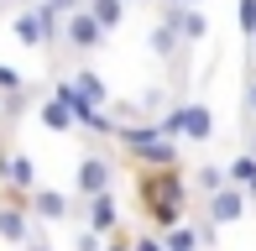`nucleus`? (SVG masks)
Wrapping results in <instances>:
<instances>
[{"label": "nucleus", "instance_id": "nucleus-1", "mask_svg": "<svg viewBox=\"0 0 256 251\" xmlns=\"http://www.w3.org/2000/svg\"><path fill=\"white\" fill-rule=\"evenodd\" d=\"M183 199H188V188H183V173L178 168H152V173H142V210L146 220H152V230H172V225H183Z\"/></svg>", "mask_w": 256, "mask_h": 251}, {"label": "nucleus", "instance_id": "nucleus-2", "mask_svg": "<svg viewBox=\"0 0 256 251\" xmlns=\"http://www.w3.org/2000/svg\"><path fill=\"white\" fill-rule=\"evenodd\" d=\"M115 142H120L136 162H146V168H178V142H172V136H162L157 120H152V126H120V131H115Z\"/></svg>", "mask_w": 256, "mask_h": 251}, {"label": "nucleus", "instance_id": "nucleus-3", "mask_svg": "<svg viewBox=\"0 0 256 251\" xmlns=\"http://www.w3.org/2000/svg\"><path fill=\"white\" fill-rule=\"evenodd\" d=\"M157 126H162V136H172V142H209V136H214L209 105H172Z\"/></svg>", "mask_w": 256, "mask_h": 251}, {"label": "nucleus", "instance_id": "nucleus-4", "mask_svg": "<svg viewBox=\"0 0 256 251\" xmlns=\"http://www.w3.org/2000/svg\"><path fill=\"white\" fill-rule=\"evenodd\" d=\"M32 188H6V204H0V241L26 246L32 241V210H26Z\"/></svg>", "mask_w": 256, "mask_h": 251}, {"label": "nucleus", "instance_id": "nucleus-5", "mask_svg": "<svg viewBox=\"0 0 256 251\" xmlns=\"http://www.w3.org/2000/svg\"><path fill=\"white\" fill-rule=\"evenodd\" d=\"M104 37H110V32L89 16V6H78L74 16H63V42L74 52H94V48H104Z\"/></svg>", "mask_w": 256, "mask_h": 251}, {"label": "nucleus", "instance_id": "nucleus-6", "mask_svg": "<svg viewBox=\"0 0 256 251\" xmlns=\"http://www.w3.org/2000/svg\"><path fill=\"white\" fill-rule=\"evenodd\" d=\"M104 188H115V162L100 157V152H89L84 162H78V173H74V194L78 199H94V194H104Z\"/></svg>", "mask_w": 256, "mask_h": 251}, {"label": "nucleus", "instance_id": "nucleus-7", "mask_svg": "<svg viewBox=\"0 0 256 251\" xmlns=\"http://www.w3.org/2000/svg\"><path fill=\"white\" fill-rule=\"evenodd\" d=\"M78 214H84V225H89V230H100V236H115V230H120V204H115L110 188L94 194V199H84V210H78Z\"/></svg>", "mask_w": 256, "mask_h": 251}, {"label": "nucleus", "instance_id": "nucleus-8", "mask_svg": "<svg viewBox=\"0 0 256 251\" xmlns=\"http://www.w3.org/2000/svg\"><path fill=\"white\" fill-rule=\"evenodd\" d=\"M26 210H32V220H68V214H78L63 188H32L26 194Z\"/></svg>", "mask_w": 256, "mask_h": 251}, {"label": "nucleus", "instance_id": "nucleus-9", "mask_svg": "<svg viewBox=\"0 0 256 251\" xmlns=\"http://www.w3.org/2000/svg\"><path fill=\"white\" fill-rule=\"evenodd\" d=\"M209 225H236L240 214H246V188H236V184H225L220 194H209Z\"/></svg>", "mask_w": 256, "mask_h": 251}, {"label": "nucleus", "instance_id": "nucleus-10", "mask_svg": "<svg viewBox=\"0 0 256 251\" xmlns=\"http://www.w3.org/2000/svg\"><path fill=\"white\" fill-rule=\"evenodd\" d=\"M0 184L6 188H37V162H32L26 152H16V146H6V157H0Z\"/></svg>", "mask_w": 256, "mask_h": 251}, {"label": "nucleus", "instance_id": "nucleus-11", "mask_svg": "<svg viewBox=\"0 0 256 251\" xmlns=\"http://www.w3.org/2000/svg\"><path fill=\"white\" fill-rule=\"evenodd\" d=\"M162 16L178 26V37H183V42H204V37H209V16H204L199 6H168Z\"/></svg>", "mask_w": 256, "mask_h": 251}, {"label": "nucleus", "instance_id": "nucleus-12", "mask_svg": "<svg viewBox=\"0 0 256 251\" xmlns=\"http://www.w3.org/2000/svg\"><path fill=\"white\" fill-rule=\"evenodd\" d=\"M68 84H74V94H78V100H89V105H100V110L110 105V89H104V78L94 74V68H78Z\"/></svg>", "mask_w": 256, "mask_h": 251}, {"label": "nucleus", "instance_id": "nucleus-13", "mask_svg": "<svg viewBox=\"0 0 256 251\" xmlns=\"http://www.w3.org/2000/svg\"><path fill=\"white\" fill-rule=\"evenodd\" d=\"M37 116H42V126H48V131H58V136L78 126V120H74V110H68L58 94H48V100H42V110H37Z\"/></svg>", "mask_w": 256, "mask_h": 251}, {"label": "nucleus", "instance_id": "nucleus-14", "mask_svg": "<svg viewBox=\"0 0 256 251\" xmlns=\"http://www.w3.org/2000/svg\"><path fill=\"white\" fill-rule=\"evenodd\" d=\"M84 6H89V16H94L104 32H120V21H126V6H131V0H84Z\"/></svg>", "mask_w": 256, "mask_h": 251}, {"label": "nucleus", "instance_id": "nucleus-15", "mask_svg": "<svg viewBox=\"0 0 256 251\" xmlns=\"http://www.w3.org/2000/svg\"><path fill=\"white\" fill-rule=\"evenodd\" d=\"M178 42H183V37H178V26L162 16L157 26H152V52H157V58H172V52H178Z\"/></svg>", "mask_w": 256, "mask_h": 251}, {"label": "nucleus", "instance_id": "nucleus-16", "mask_svg": "<svg viewBox=\"0 0 256 251\" xmlns=\"http://www.w3.org/2000/svg\"><path fill=\"white\" fill-rule=\"evenodd\" d=\"M225 173H230V184H236V188H256V157H251V152H240L236 162L225 168Z\"/></svg>", "mask_w": 256, "mask_h": 251}, {"label": "nucleus", "instance_id": "nucleus-17", "mask_svg": "<svg viewBox=\"0 0 256 251\" xmlns=\"http://www.w3.org/2000/svg\"><path fill=\"white\" fill-rule=\"evenodd\" d=\"M225 184H230V173H225V168H214V162L194 173V188H199V194H220Z\"/></svg>", "mask_w": 256, "mask_h": 251}, {"label": "nucleus", "instance_id": "nucleus-18", "mask_svg": "<svg viewBox=\"0 0 256 251\" xmlns=\"http://www.w3.org/2000/svg\"><path fill=\"white\" fill-rule=\"evenodd\" d=\"M236 21H240V37H256V0H236Z\"/></svg>", "mask_w": 256, "mask_h": 251}, {"label": "nucleus", "instance_id": "nucleus-19", "mask_svg": "<svg viewBox=\"0 0 256 251\" xmlns=\"http://www.w3.org/2000/svg\"><path fill=\"white\" fill-rule=\"evenodd\" d=\"M21 89H26V78H21L10 63H0V94H21Z\"/></svg>", "mask_w": 256, "mask_h": 251}, {"label": "nucleus", "instance_id": "nucleus-20", "mask_svg": "<svg viewBox=\"0 0 256 251\" xmlns=\"http://www.w3.org/2000/svg\"><path fill=\"white\" fill-rule=\"evenodd\" d=\"M74 251H104V236H100V230H89V225H84V230L74 236Z\"/></svg>", "mask_w": 256, "mask_h": 251}, {"label": "nucleus", "instance_id": "nucleus-21", "mask_svg": "<svg viewBox=\"0 0 256 251\" xmlns=\"http://www.w3.org/2000/svg\"><path fill=\"white\" fill-rule=\"evenodd\" d=\"M131 251H168V241H162V236H136Z\"/></svg>", "mask_w": 256, "mask_h": 251}, {"label": "nucleus", "instance_id": "nucleus-22", "mask_svg": "<svg viewBox=\"0 0 256 251\" xmlns=\"http://www.w3.org/2000/svg\"><path fill=\"white\" fill-rule=\"evenodd\" d=\"M48 6L58 10V16H74V10H78V6H84V0H48Z\"/></svg>", "mask_w": 256, "mask_h": 251}, {"label": "nucleus", "instance_id": "nucleus-23", "mask_svg": "<svg viewBox=\"0 0 256 251\" xmlns=\"http://www.w3.org/2000/svg\"><path fill=\"white\" fill-rule=\"evenodd\" d=\"M104 251H131V241H126V236H120V230H115V236H110V241H104Z\"/></svg>", "mask_w": 256, "mask_h": 251}, {"label": "nucleus", "instance_id": "nucleus-24", "mask_svg": "<svg viewBox=\"0 0 256 251\" xmlns=\"http://www.w3.org/2000/svg\"><path fill=\"white\" fill-rule=\"evenodd\" d=\"M21 251H52V246H48V241H42V236H37V230H32V241H26V246H21Z\"/></svg>", "mask_w": 256, "mask_h": 251}, {"label": "nucleus", "instance_id": "nucleus-25", "mask_svg": "<svg viewBox=\"0 0 256 251\" xmlns=\"http://www.w3.org/2000/svg\"><path fill=\"white\" fill-rule=\"evenodd\" d=\"M246 105H251V116H256V78H251V89H246Z\"/></svg>", "mask_w": 256, "mask_h": 251}, {"label": "nucleus", "instance_id": "nucleus-26", "mask_svg": "<svg viewBox=\"0 0 256 251\" xmlns=\"http://www.w3.org/2000/svg\"><path fill=\"white\" fill-rule=\"evenodd\" d=\"M246 152H251V157H256V131H251V142H246Z\"/></svg>", "mask_w": 256, "mask_h": 251}, {"label": "nucleus", "instance_id": "nucleus-27", "mask_svg": "<svg viewBox=\"0 0 256 251\" xmlns=\"http://www.w3.org/2000/svg\"><path fill=\"white\" fill-rule=\"evenodd\" d=\"M183 6H204V0H183Z\"/></svg>", "mask_w": 256, "mask_h": 251}, {"label": "nucleus", "instance_id": "nucleus-28", "mask_svg": "<svg viewBox=\"0 0 256 251\" xmlns=\"http://www.w3.org/2000/svg\"><path fill=\"white\" fill-rule=\"evenodd\" d=\"M162 6H183V0H162Z\"/></svg>", "mask_w": 256, "mask_h": 251}, {"label": "nucleus", "instance_id": "nucleus-29", "mask_svg": "<svg viewBox=\"0 0 256 251\" xmlns=\"http://www.w3.org/2000/svg\"><path fill=\"white\" fill-rule=\"evenodd\" d=\"M136 6H157V0H136Z\"/></svg>", "mask_w": 256, "mask_h": 251}, {"label": "nucleus", "instance_id": "nucleus-30", "mask_svg": "<svg viewBox=\"0 0 256 251\" xmlns=\"http://www.w3.org/2000/svg\"><path fill=\"white\" fill-rule=\"evenodd\" d=\"M251 42H256V37H251Z\"/></svg>", "mask_w": 256, "mask_h": 251}]
</instances>
